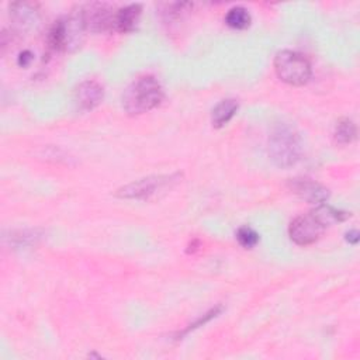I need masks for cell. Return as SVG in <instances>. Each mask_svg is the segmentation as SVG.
I'll return each mask as SVG.
<instances>
[{"label": "cell", "mask_w": 360, "mask_h": 360, "mask_svg": "<svg viewBox=\"0 0 360 360\" xmlns=\"http://www.w3.org/2000/svg\"><path fill=\"white\" fill-rule=\"evenodd\" d=\"M225 22L233 30H245L250 24V14L245 7L236 6L228 10L225 15Z\"/></svg>", "instance_id": "9a60e30c"}, {"label": "cell", "mask_w": 360, "mask_h": 360, "mask_svg": "<svg viewBox=\"0 0 360 360\" xmlns=\"http://www.w3.org/2000/svg\"><path fill=\"white\" fill-rule=\"evenodd\" d=\"M302 153L300 135L287 124H278L269 139V155L273 163L281 169L294 166Z\"/></svg>", "instance_id": "7a4b0ae2"}, {"label": "cell", "mask_w": 360, "mask_h": 360, "mask_svg": "<svg viewBox=\"0 0 360 360\" xmlns=\"http://www.w3.org/2000/svg\"><path fill=\"white\" fill-rule=\"evenodd\" d=\"M236 240L245 249H252L259 242V233L250 226H240L236 231Z\"/></svg>", "instance_id": "2e32d148"}, {"label": "cell", "mask_w": 360, "mask_h": 360, "mask_svg": "<svg viewBox=\"0 0 360 360\" xmlns=\"http://www.w3.org/2000/svg\"><path fill=\"white\" fill-rule=\"evenodd\" d=\"M346 240L352 245H356L359 242V232L356 229H352L346 233Z\"/></svg>", "instance_id": "ac0fdd59"}, {"label": "cell", "mask_w": 360, "mask_h": 360, "mask_svg": "<svg viewBox=\"0 0 360 360\" xmlns=\"http://www.w3.org/2000/svg\"><path fill=\"white\" fill-rule=\"evenodd\" d=\"M180 174H159L135 180L117 190V197L125 200H148L160 191L170 188L180 180Z\"/></svg>", "instance_id": "277c9868"}, {"label": "cell", "mask_w": 360, "mask_h": 360, "mask_svg": "<svg viewBox=\"0 0 360 360\" xmlns=\"http://www.w3.org/2000/svg\"><path fill=\"white\" fill-rule=\"evenodd\" d=\"M277 77L291 86H302L311 79V65L308 59L294 51H281L274 58Z\"/></svg>", "instance_id": "3957f363"}, {"label": "cell", "mask_w": 360, "mask_h": 360, "mask_svg": "<svg viewBox=\"0 0 360 360\" xmlns=\"http://www.w3.org/2000/svg\"><path fill=\"white\" fill-rule=\"evenodd\" d=\"M10 17L20 30H32L39 21V13L35 4L20 1L10 4Z\"/></svg>", "instance_id": "30bf717a"}, {"label": "cell", "mask_w": 360, "mask_h": 360, "mask_svg": "<svg viewBox=\"0 0 360 360\" xmlns=\"http://www.w3.org/2000/svg\"><path fill=\"white\" fill-rule=\"evenodd\" d=\"M323 229L325 226L312 215V212H309L292 219L288 226V235L294 243L307 246L316 242L321 238Z\"/></svg>", "instance_id": "5b68a950"}, {"label": "cell", "mask_w": 360, "mask_h": 360, "mask_svg": "<svg viewBox=\"0 0 360 360\" xmlns=\"http://www.w3.org/2000/svg\"><path fill=\"white\" fill-rule=\"evenodd\" d=\"M356 135H357V129H356V125L352 120L342 118L336 122L333 136H335V141L338 143H342V145L350 143L356 139Z\"/></svg>", "instance_id": "5bb4252c"}, {"label": "cell", "mask_w": 360, "mask_h": 360, "mask_svg": "<svg viewBox=\"0 0 360 360\" xmlns=\"http://www.w3.org/2000/svg\"><path fill=\"white\" fill-rule=\"evenodd\" d=\"M238 108H239V104L236 100H233V98L222 100L212 110V114H211L212 125L215 128H221V127L226 125L231 121V118L236 114Z\"/></svg>", "instance_id": "7c38bea8"}, {"label": "cell", "mask_w": 360, "mask_h": 360, "mask_svg": "<svg viewBox=\"0 0 360 360\" xmlns=\"http://www.w3.org/2000/svg\"><path fill=\"white\" fill-rule=\"evenodd\" d=\"M80 14H82V20L86 27V31L101 32L114 27L115 13H112L111 8L105 4H101V3L87 4L80 10Z\"/></svg>", "instance_id": "8992f818"}, {"label": "cell", "mask_w": 360, "mask_h": 360, "mask_svg": "<svg viewBox=\"0 0 360 360\" xmlns=\"http://www.w3.org/2000/svg\"><path fill=\"white\" fill-rule=\"evenodd\" d=\"M31 60H32V53L30 51H24V52H21V55L18 58V65L25 68L31 63Z\"/></svg>", "instance_id": "e0dca14e"}, {"label": "cell", "mask_w": 360, "mask_h": 360, "mask_svg": "<svg viewBox=\"0 0 360 360\" xmlns=\"http://www.w3.org/2000/svg\"><path fill=\"white\" fill-rule=\"evenodd\" d=\"M163 89L153 76H142L132 82L122 94V107L131 115H139L158 107Z\"/></svg>", "instance_id": "6da1fadb"}, {"label": "cell", "mask_w": 360, "mask_h": 360, "mask_svg": "<svg viewBox=\"0 0 360 360\" xmlns=\"http://www.w3.org/2000/svg\"><path fill=\"white\" fill-rule=\"evenodd\" d=\"M291 188L300 198L315 205H321L329 197V190L311 179H294Z\"/></svg>", "instance_id": "52a82bcc"}, {"label": "cell", "mask_w": 360, "mask_h": 360, "mask_svg": "<svg viewBox=\"0 0 360 360\" xmlns=\"http://www.w3.org/2000/svg\"><path fill=\"white\" fill-rule=\"evenodd\" d=\"M141 15V6L139 4H129L120 8L115 13L114 28L120 32H129L138 24Z\"/></svg>", "instance_id": "8fae6325"}, {"label": "cell", "mask_w": 360, "mask_h": 360, "mask_svg": "<svg viewBox=\"0 0 360 360\" xmlns=\"http://www.w3.org/2000/svg\"><path fill=\"white\" fill-rule=\"evenodd\" d=\"M312 215L326 228L332 224L342 222L350 217V212L333 208L330 205H318L314 211H311Z\"/></svg>", "instance_id": "4fadbf2b"}, {"label": "cell", "mask_w": 360, "mask_h": 360, "mask_svg": "<svg viewBox=\"0 0 360 360\" xmlns=\"http://www.w3.org/2000/svg\"><path fill=\"white\" fill-rule=\"evenodd\" d=\"M104 98V89L96 80H84L75 90V100L82 110L96 108Z\"/></svg>", "instance_id": "ba28073f"}, {"label": "cell", "mask_w": 360, "mask_h": 360, "mask_svg": "<svg viewBox=\"0 0 360 360\" xmlns=\"http://www.w3.org/2000/svg\"><path fill=\"white\" fill-rule=\"evenodd\" d=\"M62 21H63V44H65L63 51L72 52L82 45L86 27L83 24L80 11L69 15Z\"/></svg>", "instance_id": "9c48e42d"}]
</instances>
